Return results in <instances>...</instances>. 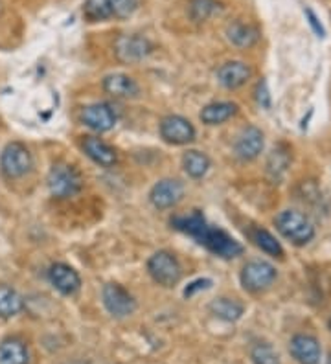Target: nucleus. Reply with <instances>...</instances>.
Here are the masks:
<instances>
[{
	"label": "nucleus",
	"instance_id": "obj_22",
	"mask_svg": "<svg viewBox=\"0 0 331 364\" xmlns=\"http://www.w3.org/2000/svg\"><path fill=\"white\" fill-rule=\"evenodd\" d=\"M291 164V149L283 144L276 146L267 159V175L273 181H280Z\"/></svg>",
	"mask_w": 331,
	"mask_h": 364
},
{
	"label": "nucleus",
	"instance_id": "obj_29",
	"mask_svg": "<svg viewBox=\"0 0 331 364\" xmlns=\"http://www.w3.org/2000/svg\"><path fill=\"white\" fill-rule=\"evenodd\" d=\"M110 9H112V17L116 18H129L138 8L140 0H109Z\"/></svg>",
	"mask_w": 331,
	"mask_h": 364
},
{
	"label": "nucleus",
	"instance_id": "obj_14",
	"mask_svg": "<svg viewBox=\"0 0 331 364\" xmlns=\"http://www.w3.org/2000/svg\"><path fill=\"white\" fill-rule=\"evenodd\" d=\"M48 280L61 294H75L81 287L80 274L66 263H53L48 271Z\"/></svg>",
	"mask_w": 331,
	"mask_h": 364
},
{
	"label": "nucleus",
	"instance_id": "obj_9",
	"mask_svg": "<svg viewBox=\"0 0 331 364\" xmlns=\"http://www.w3.org/2000/svg\"><path fill=\"white\" fill-rule=\"evenodd\" d=\"M160 136L172 146H186L195 140V127L182 116L169 114L160 122Z\"/></svg>",
	"mask_w": 331,
	"mask_h": 364
},
{
	"label": "nucleus",
	"instance_id": "obj_20",
	"mask_svg": "<svg viewBox=\"0 0 331 364\" xmlns=\"http://www.w3.org/2000/svg\"><path fill=\"white\" fill-rule=\"evenodd\" d=\"M238 112V105L232 102H217L203 107V111L199 114L201 122L206 125H219L228 122L232 116Z\"/></svg>",
	"mask_w": 331,
	"mask_h": 364
},
{
	"label": "nucleus",
	"instance_id": "obj_3",
	"mask_svg": "<svg viewBox=\"0 0 331 364\" xmlns=\"http://www.w3.org/2000/svg\"><path fill=\"white\" fill-rule=\"evenodd\" d=\"M278 278V271L273 263L265 262V259H252L245 263L239 274V280L245 291L248 293H263L267 289L273 287V284Z\"/></svg>",
	"mask_w": 331,
	"mask_h": 364
},
{
	"label": "nucleus",
	"instance_id": "obj_1",
	"mask_svg": "<svg viewBox=\"0 0 331 364\" xmlns=\"http://www.w3.org/2000/svg\"><path fill=\"white\" fill-rule=\"evenodd\" d=\"M172 225L177 230L191 235L199 245L214 252L219 258L232 259L243 254V245L236 241L232 235L221 228L210 227L201 212H194L190 215H177L172 219Z\"/></svg>",
	"mask_w": 331,
	"mask_h": 364
},
{
	"label": "nucleus",
	"instance_id": "obj_34",
	"mask_svg": "<svg viewBox=\"0 0 331 364\" xmlns=\"http://www.w3.org/2000/svg\"><path fill=\"white\" fill-rule=\"evenodd\" d=\"M330 329H331V318H330Z\"/></svg>",
	"mask_w": 331,
	"mask_h": 364
},
{
	"label": "nucleus",
	"instance_id": "obj_2",
	"mask_svg": "<svg viewBox=\"0 0 331 364\" xmlns=\"http://www.w3.org/2000/svg\"><path fill=\"white\" fill-rule=\"evenodd\" d=\"M276 230L295 247H304L315 237L313 223L309 221L302 212L296 210H283L274 219Z\"/></svg>",
	"mask_w": 331,
	"mask_h": 364
},
{
	"label": "nucleus",
	"instance_id": "obj_18",
	"mask_svg": "<svg viewBox=\"0 0 331 364\" xmlns=\"http://www.w3.org/2000/svg\"><path fill=\"white\" fill-rule=\"evenodd\" d=\"M226 37L238 48H251L260 41V31L252 24L243 23V21H234L226 26Z\"/></svg>",
	"mask_w": 331,
	"mask_h": 364
},
{
	"label": "nucleus",
	"instance_id": "obj_7",
	"mask_svg": "<svg viewBox=\"0 0 331 364\" xmlns=\"http://www.w3.org/2000/svg\"><path fill=\"white\" fill-rule=\"evenodd\" d=\"M151 52H153V45L149 43V39L138 36V33H125L115 41L116 58L118 61L127 63V65L144 61Z\"/></svg>",
	"mask_w": 331,
	"mask_h": 364
},
{
	"label": "nucleus",
	"instance_id": "obj_16",
	"mask_svg": "<svg viewBox=\"0 0 331 364\" xmlns=\"http://www.w3.org/2000/svg\"><path fill=\"white\" fill-rule=\"evenodd\" d=\"M81 146H83L85 155L93 162H96L98 166H102V168H115L116 162H118L115 147H110L109 144L103 142L102 138L85 136Z\"/></svg>",
	"mask_w": 331,
	"mask_h": 364
},
{
	"label": "nucleus",
	"instance_id": "obj_25",
	"mask_svg": "<svg viewBox=\"0 0 331 364\" xmlns=\"http://www.w3.org/2000/svg\"><path fill=\"white\" fill-rule=\"evenodd\" d=\"M223 9V4L219 0H190L188 6V15L194 23L201 24L206 23L208 18H212Z\"/></svg>",
	"mask_w": 331,
	"mask_h": 364
},
{
	"label": "nucleus",
	"instance_id": "obj_17",
	"mask_svg": "<svg viewBox=\"0 0 331 364\" xmlns=\"http://www.w3.org/2000/svg\"><path fill=\"white\" fill-rule=\"evenodd\" d=\"M103 90L105 94L116 100H129L138 96V83L127 74H110L103 80Z\"/></svg>",
	"mask_w": 331,
	"mask_h": 364
},
{
	"label": "nucleus",
	"instance_id": "obj_24",
	"mask_svg": "<svg viewBox=\"0 0 331 364\" xmlns=\"http://www.w3.org/2000/svg\"><path fill=\"white\" fill-rule=\"evenodd\" d=\"M251 235V241L256 245L258 249L263 250L265 254H269L273 258H283V249L280 241L270 234L269 230H265V228H252L248 232Z\"/></svg>",
	"mask_w": 331,
	"mask_h": 364
},
{
	"label": "nucleus",
	"instance_id": "obj_23",
	"mask_svg": "<svg viewBox=\"0 0 331 364\" xmlns=\"http://www.w3.org/2000/svg\"><path fill=\"white\" fill-rule=\"evenodd\" d=\"M182 168H184L188 177L203 178L210 169V159H208L206 153L190 149L182 155Z\"/></svg>",
	"mask_w": 331,
	"mask_h": 364
},
{
	"label": "nucleus",
	"instance_id": "obj_28",
	"mask_svg": "<svg viewBox=\"0 0 331 364\" xmlns=\"http://www.w3.org/2000/svg\"><path fill=\"white\" fill-rule=\"evenodd\" d=\"M251 360L252 364H282L276 350L267 342H258L252 346Z\"/></svg>",
	"mask_w": 331,
	"mask_h": 364
},
{
	"label": "nucleus",
	"instance_id": "obj_4",
	"mask_svg": "<svg viewBox=\"0 0 331 364\" xmlns=\"http://www.w3.org/2000/svg\"><path fill=\"white\" fill-rule=\"evenodd\" d=\"M46 182H48L50 193L56 199L74 197L83 188V178H81L80 171L70 164H53Z\"/></svg>",
	"mask_w": 331,
	"mask_h": 364
},
{
	"label": "nucleus",
	"instance_id": "obj_21",
	"mask_svg": "<svg viewBox=\"0 0 331 364\" xmlns=\"http://www.w3.org/2000/svg\"><path fill=\"white\" fill-rule=\"evenodd\" d=\"M210 313L217 316V318L225 320V322H236L245 313V306L239 300H236V298L223 296L210 304Z\"/></svg>",
	"mask_w": 331,
	"mask_h": 364
},
{
	"label": "nucleus",
	"instance_id": "obj_19",
	"mask_svg": "<svg viewBox=\"0 0 331 364\" xmlns=\"http://www.w3.org/2000/svg\"><path fill=\"white\" fill-rule=\"evenodd\" d=\"M0 364H30V351L21 338L11 337L0 342Z\"/></svg>",
	"mask_w": 331,
	"mask_h": 364
},
{
	"label": "nucleus",
	"instance_id": "obj_30",
	"mask_svg": "<svg viewBox=\"0 0 331 364\" xmlns=\"http://www.w3.org/2000/svg\"><path fill=\"white\" fill-rule=\"evenodd\" d=\"M256 102L263 109H270V92L265 80H261L256 87Z\"/></svg>",
	"mask_w": 331,
	"mask_h": 364
},
{
	"label": "nucleus",
	"instance_id": "obj_11",
	"mask_svg": "<svg viewBox=\"0 0 331 364\" xmlns=\"http://www.w3.org/2000/svg\"><path fill=\"white\" fill-rule=\"evenodd\" d=\"M81 122L96 133H107L116 125V112L107 103H93L81 111Z\"/></svg>",
	"mask_w": 331,
	"mask_h": 364
},
{
	"label": "nucleus",
	"instance_id": "obj_15",
	"mask_svg": "<svg viewBox=\"0 0 331 364\" xmlns=\"http://www.w3.org/2000/svg\"><path fill=\"white\" fill-rule=\"evenodd\" d=\"M217 81H219L225 89L234 90L243 87L252 76V68L247 63L243 61H228L217 68Z\"/></svg>",
	"mask_w": 331,
	"mask_h": 364
},
{
	"label": "nucleus",
	"instance_id": "obj_8",
	"mask_svg": "<svg viewBox=\"0 0 331 364\" xmlns=\"http://www.w3.org/2000/svg\"><path fill=\"white\" fill-rule=\"evenodd\" d=\"M102 300L107 311L115 318H125L137 311V300L120 284H107L102 291Z\"/></svg>",
	"mask_w": 331,
	"mask_h": 364
},
{
	"label": "nucleus",
	"instance_id": "obj_31",
	"mask_svg": "<svg viewBox=\"0 0 331 364\" xmlns=\"http://www.w3.org/2000/svg\"><path fill=\"white\" fill-rule=\"evenodd\" d=\"M305 17H308L309 26L313 28V31H315V33H317L318 37L326 36V30H324V26H322V24H320V21H318V17H317V15H315L313 9H309V8L305 9Z\"/></svg>",
	"mask_w": 331,
	"mask_h": 364
},
{
	"label": "nucleus",
	"instance_id": "obj_26",
	"mask_svg": "<svg viewBox=\"0 0 331 364\" xmlns=\"http://www.w3.org/2000/svg\"><path fill=\"white\" fill-rule=\"evenodd\" d=\"M24 307L21 294L11 287H0V318H11Z\"/></svg>",
	"mask_w": 331,
	"mask_h": 364
},
{
	"label": "nucleus",
	"instance_id": "obj_10",
	"mask_svg": "<svg viewBox=\"0 0 331 364\" xmlns=\"http://www.w3.org/2000/svg\"><path fill=\"white\" fill-rule=\"evenodd\" d=\"M184 197V184L177 178H162L151 188L149 200L157 210H169Z\"/></svg>",
	"mask_w": 331,
	"mask_h": 364
},
{
	"label": "nucleus",
	"instance_id": "obj_13",
	"mask_svg": "<svg viewBox=\"0 0 331 364\" xmlns=\"http://www.w3.org/2000/svg\"><path fill=\"white\" fill-rule=\"evenodd\" d=\"M263 146L265 138L261 129H258L254 125H248L247 129H243V133L236 140L234 149L238 159L245 160V162H251V160L260 156V153L263 151Z\"/></svg>",
	"mask_w": 331,
	"mask_h": 364
},
{
	"label": "nucleus",
	"instance_id": "obj_32",
	"mask_svg": "<svg viewBox=\"0 0 331 364\" xmlns=\"http://www.w3.org/2000/svg\"><path fill=\"white\" fill-rule=\"evenodd\" d=\"M210 285H212V282H210V280H197V282H194V284L186 287L184 294H186V296H191L195 291H201V289H208Z\"/></svg>",
	"mask_w": 331,
	"mask_h": 364
},
{
	"label": "nucleus",
	"instance_id": "obj_5",
	"mask_svg": "<svg viewBox=\"0 0 331 364\" xmlns=\"http://www.w3.org/2000/svg\"><path fill=\"white\" fill-rule=\"evenodd\" d=\"M147 272L162 287H175L182 278V269L179 259L168 250H159L147 262Z\"/></svg>",
	"mask_w": 331,
	"mask_h": 364
},
{
	"label": "nucleus",
	"instance_id": "obj_12",
	"mask_svg": "<svg viewBox=\"0 0 331 364\" xmlns=\"http://www.w3.org/2000/svg\"><path fill=\"white\" fill-rule=\"evenodd\" d=\"M289 353L298 364H318L320 363V342L313 335L298 333L289 342Z\"/></svg>",
	"mask_w": 331,
	"mask_h": 364
},
{
	"label": "nucleus",
	"instance_id": "obj_6",
	"mask_svg": "<svg viewBox=\"0 0 331 364\" xmlns=\"http://www.w3.org/2000/svg\"><path fill=\"white\" fill-rule=\"evenodd\" d=\"M33 164L31 153L24 144L11 142L0 155V168L8 178H21L28 173Z\"/></svg>",
	"mask_w": 331,
	"mask_h": 364
},
{
	"label": "nucleus",
	"instance_id": "obj_27",
	"mask_svg": "<svg viewBox=\"0 0 331 364\" xmlns=\"http://www.w3.org/2000/svg\"><path fill=\"white\" fill-rule=\"evenodd\" d=\"M83 17L87 23H103L112 17L109 0H85Z\"/></svg>",
	"mask_w": 331,
	"mask_h": 364
},
{
	"label": "nucleus",
	"instance_id": "obj_33",
	"mask_svg": "<svg viewBox=\"0 0 331 364\" xmlns=\"http://www.w3.org/2000/svg\"><path fill=\"white\" fill-rule=\"evenodd\" d=\"M324 364H331V351H330V355H327V359H326V363Z\"/></svg>",
	"mask_w": 331,
	"mask_h": 364
}]
</instances>
